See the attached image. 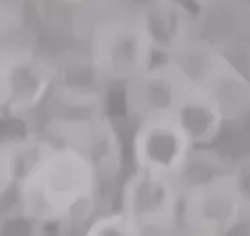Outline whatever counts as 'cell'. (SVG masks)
I'll list each match as a JSON object with an SVG mask.
<instances>
[{"label": "cell", "mask_w": 250, "mask_h": 236, "mask_svg": "<svg viewBox=\"0 0 250 236\" xmlns=\"http://www.w3.org/2000/svg\"><path fill=\"white\" fill-rule=\"evenodd\" d=\"M58 64L24 45L0 52V108L7 118H24L45 106L58 83Z\"/></svg>", "instance_id": "obj_4"}, {"label": "cell", "mask_w": 250, "mask_h": 236, "mask_svg": "<svg viewBox=\"0 0 250 236\" xmlns=\"http://www.w3.org/2000/svg\"><path fill=\"white\" fill-rule=\"evenodd\" d=\"M189 236H198V235H189Z\"/></svg>", "instance_id": "obj_15"}, {"label": "cell", "mask_w": 250, "mask_h": 236, "mask_svg": "<svg viewBox=\"0 0 250 236\" xmlns=\"http://www.w3.org/2000/svg\"><path fill=\"white\" fill-rule=\"evenodd\" d=\"M195 144L174 117H156L137 122L132 136L136 170L177 177L186 167Z\"/></svg>", "instance_id": "obj_8"}, {"label": "cell", "mask_w": 250, "mask_h": 236, "mask_svg": "<svg viewBox=\"0 0 250 236\" xmlns=\"http://www.w3.org/2000/svg\"><path fill=\"white\" fill-rule=\"evenodd\" d=\"M233 170L236 174V179H238L240 189H242V195L245 198V203L250 210V157L240 160L238 163H234Z\"/></svg>", "instance_id": "obj_13"}, {"label": "cell", "mask_w": 250, "mask_h": 236, "mask_svg": "<svg viewBox=\"0 0 250 236\" xmlns=\"http://www.w3.org/2000/svg\"><path fill=\"white\" fill-rule=\"evenodd\" d=\"M124 210L145 231H172L181 222L183 193L177 179L134 170L120 189Z\"/></svg>", "instance_id": "obj_6"}, {"label": "cell", "mask_w": 250, "mask_h": 236, "mask_svg": "<svg viewBox=\"0 0 250 236\" xmlns=\"http://www.w3.org/2000/svg\"><path fill=\"white\" fill-rule=\"evenodd\" d=\"M151 42L136 14L113 16L94 28L89 58L103 83H127L155 64Z\"/></svg>", "instance_id": "obj_3"}, {"label": "cell", "mask_w": 250, "mask_h": 236, "mask_svg": "<svg viewBox=\"0 0 250 236\" xmlns=\"http://www.w3.org/2000/svg\"><path fill=\"white\" fill-rule=\"evenodd\" d=\"M174 118L191 139L195 148H208L214 144L228 122L219 102L196 82L183 99Z\"/></svg>", "instance_id": "obj_10"}, {"label": "cell", "mask_w": 250, "mask_h": 236, "mask_svg": "<svg viewBox=\"0 0 250 236\" xmlns=\"http://www.w3.org/2000/svg\"><path fill=\"white\" fill-rule=\"evenodd\" d=\"M193 85L195 80L189 71L177 59L167 58L124 83L125 110L136 122L174 117Z\"/></svg>", "instance_id": "obj_7"}, {"label": "cell", "mask_w": 250, "mask_h": 236, "mask_svg": "<svg viewBox=\"0 0 250 236\" xmlns=\"http://www.w3.org/2000/svg\"><path fill=\"white\" fill-rule=\"evenodd\" d=\"M177 182L183 193L181 222L189 235L231 236L250 212L233 165Z\"/></svg>", "instance_id": "obj_2"}, {"label": "cell", "mask_w": 250, "mask_h": 236, "mask_svg": "<svg viewBox=\"0 0 250 236\" xmlns=\"http://www.w3.org/2000/svg\"><path fill=\"white\" fill-rule=\"evenodd\" d=\"M146 231L137 222H134L124 210L103 214L94 217L85 228L83 236H145Z\"/></svg>", "instance_id": "obj_12"}, {"label": "cell", "mask_w": 250, "mask_h": 236, "mask_svg": "<svg viewBox=\"0 0 250 236\" xmlns=\"http://www.w3.org/2000/svg\"><path fill=\"white\" fill-rule=\"evenodd\" d=\"M136 18L156 54L176 58L196 40L195 20L181 0H146Z\"/></svg>", "instance_id": "obj_9"}, {"label": "cell", "mask_w": 250, "mask_h": 236, "mask_svg": "<svg viewBox=\"0 0 250 236\" xmlns=\"http://www.w3.org/2000/svg\"><path fill=\"white\" fill-rule=\"evenodd\" d=\"M54 146L47 136H21L5 139L0 146V193L7 197L24 174Z\"/></svg>", "instance_id": "obj_11"}, {"label": "cell", "mask_w": 250, "mask_h": 236, "mask_svg": "<svg viewBox=\"0 0 250 236\" xmlns=\"http://www.w3.org/2000/svg\"><path fill=\"white\" fill-rule=\"evenodd\" d=\"M61 2H66V4H78V2H83V0H61Z\"/></svg>", "instance_id": "obj_14"}, {"label": "cell", "mask_w": 250, "mask_h": 236, "mask_svg": "<svg viewBox=\"0 0 250 236\" xmlns=\"http://www.w3.org/2000/svg\"><path fill=\"white\" fill-rule=\"evenodd\" d=\"M101 176L87 155L54 142L16 184L14 207L43 228L71 226L92 216Z\"/></svg>", "instance_id": "obj_1"}, {"label": "cell", "mask_w": 250, "mask_h": 236, "mask_svg": "<svg viewBox=\"0 0 250 236\" xmlns=\"http://www.w3.org/2000/svg\"><path fill=\"white\" fill-rule=\"evenodd\" d=\"M172 59H177L193 80L219 102L228 122L240 120L250 111V80L219 49L195 40Z\"/></svg>", "instance_id": "obj_5"}]
</instances>
